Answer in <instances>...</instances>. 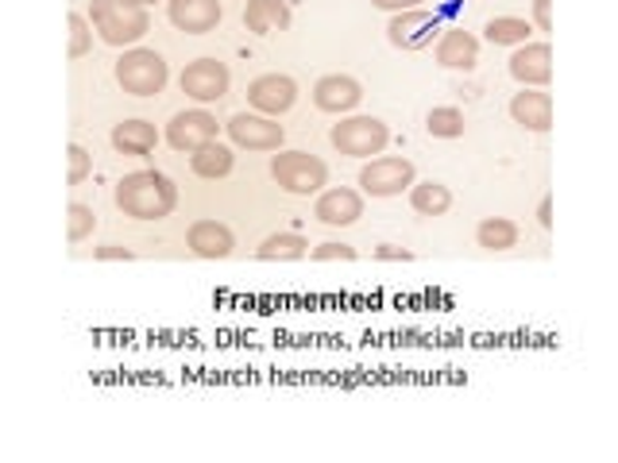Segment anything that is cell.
I'll return each instance as SVG.
<instances>
[{
    "instance_id": "cell-1",
    "label": "cell",
    "mask_w": 618,
    "mask_h": 463,
    "mask_svg": "<svg viewBox=\"0 0 618 463\" xmlns=\"http://www.w3.org/2000/svg\"><path fill=\"white\" fill-rule=\"evenodd\" d=\"M117 205L136 221H162L178 205V190L159 170H136L117 182Z\"/></svg>"
},
{
    "instance_id": "cell-2",
    "label": "cell",
    "mask_w": 618,
    "mask_h": 463,
    "mask_svg": "<svg viewBox=\"0 0 618 463\" xmlns=\"http://www.w3.org/2000/svg\"><path fill=\"white\" fill-rule=\"evenodd\" d=\"M89 23L109 47H132L151 31V16L136 0H93L89 4Z\"/></svg>"
},
{
    "instance_id": "cell-3",
    "label": "cell",
    "mask_w": 618,
    "mask_h": 463,
    "mask_svg": "<svg viewBox=\"0 0 618 463\" xmlns=\"http://www.w3.org/2000/svg\"><path fill=\"white\" fill-rule=\"evenodd\" d=\"M271 178L287 193L309 198V193H317L325 182H329V167H325V162L309 151H282V154H275L271 159Z\"/></svg>"
},
{
    "instance_id": "cell-4",
    "label": "cell",
    "mask_w": 618,
    "mask_h": 463,
    "mask_svg": "<svg viewBox=\"0 0 618 463\" xmlns=\"http://www.w3.org/2000/svg\"><path fill=\"white\" fill-rule=\"evenodd\" d=\"M117 81H120V89L132 97H154L167 85V62H162L159 51L132 47V51H124V59L117 62Z\"/></svg>"
},
{
    "instance_id": "cell-5",
    "label": "cell",
    "mask_w": 618,
    "mask_h": 463,
    "mask_svg": "<svg viewBox=\"0 0 618 463\" xmlns=\"http://www.w3.org/2000/svg\"><path fill=\"white\" fill-rule=\"evenodd\" d=\"M332 148L340 154H352V159H368V154H379L387 148L390 132L383 120L376 117H348L340 124H332Z\"/></svg>"
},
{
    "instance_id": "cell-6",
    "label": "cell",
    "mask_w": 618,
    "mask_h": 463,
    "mask_svg": "<svg viewBox=\"0 0 618 463\" xmlns=\"http://www.w3.org/2000/svg\"><path fill=\"white\" fill-rule=\"evenodd\" d=\"M360 185L371 198H395L406 185H413V162L398 159V154H383V159H371L360 170Z\"/></svg>"
},
{
    "instance_id": "cell-7",
    "label": "cell",
    "mask_w": 618,
    "mask_h": 463,
    "mask_svg": "<svg viewBox=\"0 0 618 463\" xmlns=\"http://www.w3.org/2000/svg\"><path fill=\"white\" fill-rule=\"evenodd\" d=\"M229 135L236 148H248V151H279L282 140H287L282 124H275L263 112H236L229 120Z\"/></svg>"
},
{
    "instance_id": "cell-8",
    "label": "cell",
    "mask_w": 618,
    "mask_h": 463,
    "mask_svg": "<svg viewBox=\"0 0 618 463\" xmlns=\"http://www.w3.org/2000/svg\"><path fill=\"white\" fill-rule=\"evenodd\" d=\"M209 140H217V117L206 109H186L167 124V143L175 151L193 154L198 148H206Z\"/></svg>"
},
{
    "instance_id": "cell-9",
    "label": "cell",
    "mask_w": 618,
    "mask_h": 463,
    "mask_svg": "<svg viewBox=\"0 0 618 463\" xmlns=\"http://www.w3.org/2000/svg\"><path fill=\"white\" fill-rule=\"evenodd\" d=\"M229 67L217 59H198L182 70V93L193 97V101H221L229 93Z\"/></svg>"
},
{
    "instance_id": "cell-10",
    "label": "cell",
    "mask_w": 618,
    "mask_h": 463,
    "mask_svg": "<svg viewBox=\"0 0 618 463\" xmlns=\"http://www.w3.org/2000/svg\"><path fill=\"white\" fill-rule=\"evenodd\" d=\"M433 31H441V16L426 12V8H406V12H395L387 36L402 51H418V47H426L433 39Z\"/></svg>"
},
{
    "instance_id": "cell-11",
    "label": "cell",
    "mask_w": 618,
    "mask_h": 463,
    "mask_svg": "<svg viewBox=\"0 0 618 463\" xmlns=\"http://www.w3.org/2000/svg\"><path fill=\"white\" fill-rule=\"evenodd\" d=\"M248 101L263 117H279V112H287L298 101V85L287 74H263L248 85Z\"/></svg>"
},
{
    "instance_id": "cell-12",
    "label": "cell",
    "mask_w": 618,
    "mask_h": 463,
    "mask_svg": "<svg viewBox=\"0 0 618 463\" xmlns=\"http://www.w3.org/2000/svg\"><path fill=\"white\" fill-rule=\"evenodd\" d=\"M170 23L186 36H206L221 23V0H170Z\"/></svg>"
},
{
    "instance_id": "cell-13",
    "label": "cell",
    "mask_w": 618,
    "mask_h": 463,
    "mask_svg": "<svg viewBox=\"0 0 618 463\" xmlns=\"http://www.w3.org/2000/svg\"><path fill=\"white\" fill-rule=\"evenodd\" d=\"M510 74L522 81L526 89H541L552 78V51L549 43H522L510 59Z\"/></svg>"
},
{
    "instance_id": "cell-14",
    "label": "cell",
    "mask_w": 618,
    "mask_h": 463,
    "mask_svg": "<svg viewBox=\"0 0 618 463\" xmlns=\"http://www.w3.org/2000/svg\"><path fill=\"white\" fill-rule=\"evenodd\" d=\"M363 101V89H360V81L356 78H348V74H329V78H321L313 85V104L321 112H352L356 104Z\"/></svg>"
},
{
    "instance_id": "cell-15",
    "label": "cell",
    "mask_w": 618,
    "mask_h": 463,
    "mask_svg": "<svg viewBox=\"0 0 618 463\" xmlns=\"http://www.w3.org/2000/svg\"><path fill=\"white\" fill-rule=\"evenodd\" d=\"M313 217L321 224H332V229H345V224H356L363 217V198L356 190H325L313 205Z\"/></svg>"
},
{
    "instance_id": "cell-16",
    "label": "cell",
    "mask_w": 618,
    "mask_h": 463,
    "mask_svg": "<svg viewBox=\"0 0 618 463\" xmlns=\"http://www.w3.org/2000/svg\"><path fill=\"white\" fill-rule=\"evenodd\" d=\"M510 117L515 124H522L526 132H549L552 128V97L541 93V89H522L510 101Z\"/></svg>"
},
{
    "instance_id": "cell-17",
    "label": "cell",
    "mask_w": 618,
    "mask_h": 463,
    "mask_svg": "<svg viewBox=\"0 0 618 463\" xmlns=\"http://www.w3.org/2000/svg\"><path fill=\"white\" fill-rule=\"evenodd\" d=\"M186 243H190V251H193V255H201V259H225V255H232V248H236L229 224H221V221L190 224Z\"/></svg>"
},
{
    "instance_id": "cell-18",
    "label": "cell",
    "mask_w": 618,
    "mask_h": 463,
    "mask_svg": "<svg viewBox=\"0 0 618 463\" xmlns=\"http://www.w3.org/2000/svg\"><path fill=\"white\" fill-rule=\"evenodd\" d=\"M437 62L449 70H471L479 62V39L464 28H449L437 43Z\"/></svg>"
},
{
    "instance_id": "cell-19",
    "label": "cell",
    "mask_w": 618,
    "mask_h": 463,
    "mask_svg": "<svg viewBox=\"0 0 618 463\" xmlns=\"http://www.w3.org/2000/svg\"><path fill=\"white\" fill-rule=\"evenodd\" d=\"M243 23L256 36H271V31H287L290 28V8L287 0H251L243 8Z\"/></svg>"
},
{
    "instance_id": "cell-20",
    "label": "cell",
    "mask_w": 618,
    "mask_h": 463,
    "mask_svg": "<svg viewBox=\"0 0 618 463\" xmlns=\"http://www.w3.org/2000/svg\"><path fill=\"white\" fill-rule=\"evenodd\" d=\"M154 143H159V132H154V124H148V120H124V124L112 128V148L120 154L143 159V154L154 151Z\"/></svg>"
},
{
    "instance_id": "cell-21",
    "label": "cell",
    "mask_w": 618,
    "mask_h": 463,
    "mask_svg": "<svg viewBox=\"0 0 618 463\" xmlns=\"http://www.w3.org/2000/svg\"><path fill=\"white\" fill-rule=\"evenodd\" d=\"M263 263H290V259H306L309 255V240L306 235H298V232H275V235H267L263 243H259V251H256Z\"/></svg>"
},
{
    "instance_id": "cell-22",
    "label": "cell",
    "mask_w": 618,
    "mask_h": 463,
    "mask_svg": "<svg viewBox=\"0 0 618 463\" xmlns=\"http://www.w3.org/2000/svg\"><path fill=\"white\" fill-rule=\"evenodd\" d=\"M410 205H413V213H421V217H445L452 205V193L445 182H433V178H429V182L410 185Z\"/></svg>"
},
{
    "instance_id": "cell-23",
    "label": "cell",
    "mask_w": 618,
    "mask_h": 463,
    "mask_svg": "<svg viewBox=\"0 0 618 463\" xmlns=\"http://www.w3.org/2000/svg\"><path fill=\"white\" fill-rule=\"evenodd\" d=\"M476 243L484 251H510L518 243V224L507 221V217H487L476 229Z\"/></svg>"
},
{
    "instance_id": "cell-24",
    "label": "cell",
    "mask_w": 618,
    "mask_h": 463,
    "mask_svg": "<svg viewBox=\"0 0 618 463\" xmlns=\"http://www.w3.org/2000/svg\"><path fill=\"white\" fill-rule=\"evenodd\" d=\"M190 167L198 178H225L232 170V151L225 148V143L209 140L206 148H198L190 154Z\"/></svg>"
},
{
    "instance_id": "cell-25",
    "label": "cell",
    "mask_w": 618,
    "mask_h": 463,
    "mask_svg": "<svg viewBox=\"0 0 618 463\" xmlns=\"http://www.w3.org/2000/svg\"><path fill=\"white\" fill-rule=\"evenodd\" d=\"M487 39H491L495 47H522L530 43V23L518 20V16H495L491 23H487Z\"/></svg>"
},
{
    "instance_id": "cell-26",
    "label": "cell",
    "mask_w": 618,
    "mask_h": 463,
    "mask_svg": "<svg viewBox=\"0 0 618 463\" xmlns=\"http://www.w3.org/2000/svg\"><path fill=\"white\" fill-rule=\"evenodd\" d=\"M429 135H437V140H460L464 135V112L452 109V104H445V109H433L426 120Z\"/></svg>"
},
{
    "instance_id": "cell-27",
    "label": "cell",
    "mask_w": 618,
    "mask_h": 463,
    "mask_svg": "<svg viewBox=\"0 0 618 463\" xmlns=\"http://www.w3.org/2000/svg\"><path fill=\"white\" fill-rule=\"evenodd\" d=\"M67 28H70V47H67L70 59H81V54H89V47H93V23H89V16L70 12L67 16Z\"/></svg>"
},
{
    "instance_id": "cell-28",
    "label": "cell",
    "mask_w": 618,
    "mask_h": 463,
    "mask_svg": "<svg viewBox=\"0 0 618 463\" xmlns=\"http://www.w3.org/2000/svg\"><path fill=\"white\" fill-rule=\"evenodd\" d=\"M93 229H97V213L89 205H81V201H74V205L67 209V240L81 243L86 235H93Z\"/></svg>"
},
{
    "instance_id": "cell-29",
    "label": "cell",
    "mask_w": 618,
    "mask_h": 463,
    "mask_svg": "<svg viewBox=\"0 0 618 463\" xmlns=\"http://www.w3.org/2000/svg\"><path fill=\"white\" fill-rule=\"evenodd\" d=\"M70 170H67V182L70 185H81L89 178V170H93V159H89V151L81 148V143H70Z\"/></svg>"
},
{
    "instance_id": "cell-30",
    "label": "cell",
    "mask_w": 618,
    "mask_h": 463,
    "mask_svg": "<svg viewBox=\"0 0 618 463\" xmlns=\"http://www.w3.org/2000/svg\"><path fill=\"white\" fill-rule=\"evenodd\" d=\"M309 255H313L317 263H329V259H345V263H348V259H356V248H348V243L332 240V243H321V248H313Z\"/></svg>"
},
{
    "instance_id": "cell-31",
    "label": "cell",
    "mask_w": 618,
    "mask_h": 463,
    "mask_svg": "<svg viewBox=\"0 0 618 463\" xmlns=\"http://www.w3.org/2000/svg\"><path fill=\"white\" fill-rule=\"evenodd\" d=\"M376 259H387V263H395V259H398V263H410V251H406V248H398V243H379V248H376Z\"/></svg>"
},
{
    "instance_id": "cell-32",
    "label": "cell",
    "mask_w": 618,
    "mask_h": 463,
    "mask_svg": "<svg viewBox=\"0 0 618 463\" xmlns=\"http://www.w3.org/2000/svg\"><path fill=\"white\" fill-rule=\"evenodd\" d=\"M534 20L541 31H552V0H534Z\"/></svg>"
},
{
    "instance_id": "cell-33",
    "label": "cell",
    "mask_w": 618,
    "mask_h": 463,
    "mask_svg": "<svg viewBox=\"0 0 618 463\" xmlns=\"http://www.w3.org/2000/svg\"><path fill=\"white\" fill-rule=\"evenodd\" d=\"M93 255H97V259H124V263H128V259H136L132 251L120 248V243H104V248H97Z\"/></svg>"
},
{
    "instance_id": "cell-34",
    "label": "cell",
    "mask_w": 618,
    "mask_h": 463,
    "mask_svg": "<svg viewBox=\"0 0 618 463\" xmlns=\"http://www.w3.org/2000/svg\"><path fill=\"white\" fill-rule=\"evenodd\" d=\"M376 8H387V12H406V8H418L421 0H371Z\"/></svg>"
},
{
    "instance_id": "cell-35",
    "label": "cell",
    "mask_w": 618,
    "mask_h": 463,
    "mask_svg": "<svg viewBox=\"0 0 618 463\" xmlns=\"http://www.w3.org/2000/svg\"><path fill=\"white\" fill-rule=\"evenodd\" d=\"M538 221L545 224V229H552V201H549V198L541 201V209H538Z\"/></svg>"
},
{
    "instance_id": "cell-36",
    "label": "cell",
    "mask_w": 618,
    "mask_h": 463,
    "mask_svg": "<svg viewBox=\"0 0 618 463\" xmlns=\"http://www.w3.org/2000/svg\"><path fill=\"white\" fill-rule=\"evenodd\" d=\"M136 4H143V8H148V4H154V0H136Z\"/></svg>"
}]
</instances>
